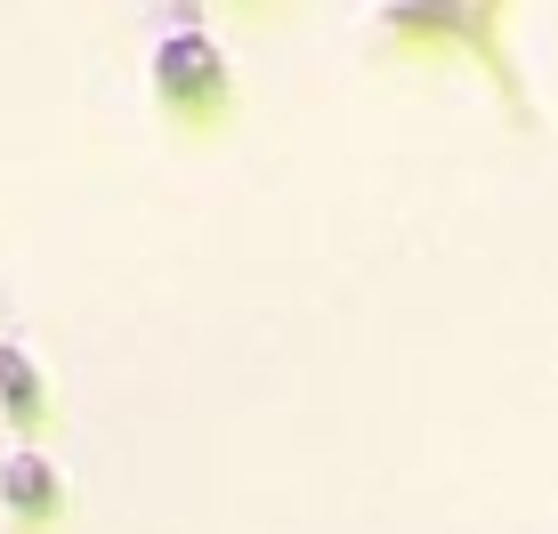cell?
Wrapping results in <instances>:
<instances>
[{"mask_svg": "<svg viewBox=\"0 0 558 534\" xmlns=\"http://www.w3.org/2000/svg\"><path fill=\"white\" fill-rule=\"evenodd\" d=\"M0 502L9 510H57V470L33 446H9L0 453Z\"/></svg>", "mask_w": 558, "mask_h": 534, "instance_id": "obj_1", "label": "cell"}, {"mask_svg": "<svg viewBox=\"0 0 558 534\" xmlns=\"http://www.w3.org/2000/svg\"><path fill=\"white\" fill-rule=\"evenodd\" d=\"M154 82L162 89H210L219 82V49L195 41V33H179V41H162V57H154Z\"/></svg>", "mask_w": 558, "mask_h": 534, "instance_id": "obj_2", "label": "cell"}, {"mask_svg": "<svg viewBox=\"0 0 558 534\" xmlns=\"http://www.w3.org/2000/svg\"><path fill=\"white\" fill-rule=\"evenodd\" d=\"M0 405H9V413L41 405V373H33V356L16 349V340H0Z\"/></svg>", "mask_w": 558, "mask_h": 534, "instance_id": "obj_3", "label": "cell"}]
</instances>
